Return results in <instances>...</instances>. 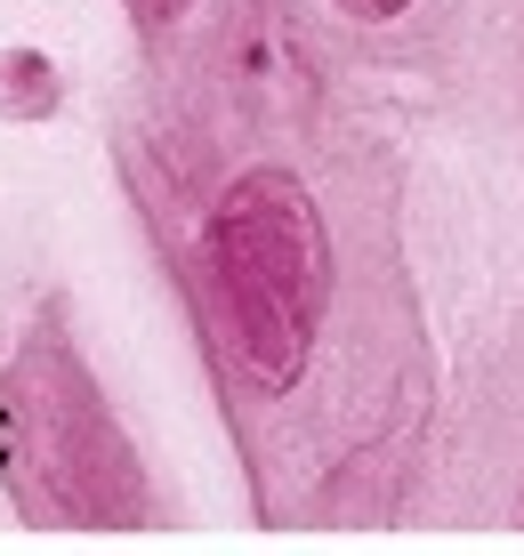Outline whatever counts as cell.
<instances>
[{"label":"cell","instance_id":"obj_1","mask_svg":"<svg viewBox=\"0 0 524 556\" xmlns=\"http://www.w3.org/2000/svg\"><path fill=\"white\" fill-rule=\"evenodd\" d=\"M210 258H219L226 306H235V339L259 379H299L307 339H315L323 291H332V258H323L315 202L283 169H250L210 218Z\"/></svg>","mask_w":524,"mask_h":556},{"label":"cell","instance_id":"obj_2","mask_svg":"<svg viewBox=\"0 0 524 556\" xmlns=\"http://www.w3.org/2000/svg\"><path fill=\"white\" fill-rule=\"evenodd\" d=\"M339 9H355V16H396L403 0H339Z\"/></svg>","mask_w":524,"mask_h":556},{"label":"cell","instance_id":"obj_3","mask_svg":"<svg viewBox=\"0 0 524 556\" xmlns=\"http://www.w3.org/2000/svg\"><path fill=\"white\" fill-rule=\"evenodd\" d=\"M16 452V428H9V412H0V459H9Z\"/></svg>","mask_w":524,"mask_h":556},{"label":"cell","instance_id":"obj_4","mask_svg":"<svg viewBox=\"0 0 524 556\" xmlns=\"http://www.w3.org/2000/svg\"><path fill=\"white\" fill-rule=\"evenodd\" d=\"M162 9H178V0H162Z\"/></svg>","mask_w":524,"mask_h":556}]
</instances>
